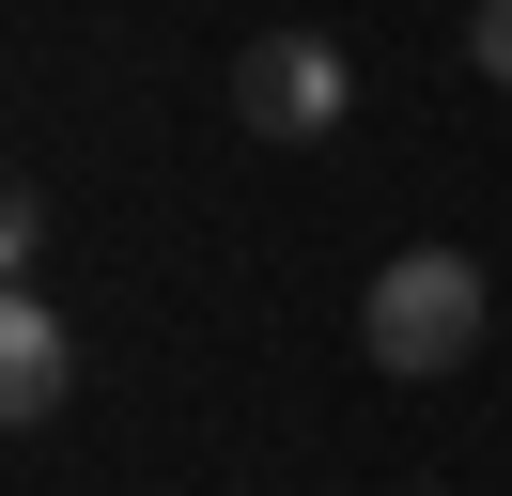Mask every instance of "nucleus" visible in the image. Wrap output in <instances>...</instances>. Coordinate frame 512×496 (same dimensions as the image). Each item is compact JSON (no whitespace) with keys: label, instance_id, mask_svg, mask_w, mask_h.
<instances>
[{"label":"nucleus","instance_id":"nucleus-1","mask_svg":"<svg viewBox=\"0 0 512 496\" xmlns=\"http://www.w3.org/2000/svg\"><path fill=\"white\" fill-rule=\"evenodd\" d=\"M357 357L404 372V388L466 372V357H481V264H466V248H404V264H373V295H357Z\"/></svg>","mask_w":512,"mask_h":496},{"label":"nucleus","instance_id":"nucleus-2","mask_svg":"<svg viewBox=\"0 0 512 496\" xmlns=\"http://www.w3.org/2000/svg\"><path fill=\"white\" fill-rule=\"evenodd\" d=\"M342 109H357V62L326 31H249V62H233V124L249 140H326Z\"/></svg>","mask_w":512,"mask_h":496},{"label":"nucleus","instance_id":"nucleus-3","mask_svg":"<svg viewBox=\"0 0 512 496\" xmlns=\"http://www.w3.org/2000/svg\"><path fill=\"white\" fill-rule=\"evenodd\" d=\"M63 388H78V326L47 295H16L0 310V419H63Z\"/></svg>","mask_w":512,"mask_h":496},{"label":"nucleus","instance_id":"nucleus-4","mask_svg":"<svg viewBox=\"0 0 512 496\" xmlns=\"http://www.w3.org/2000/svg\"><path fill=\"white\" fill-rule=\"evenodd\" d=\"M466 62H481V78L512 93V0H466Z\"/></svg>","mask_w":512,"mask_h":496}]
</instances>
